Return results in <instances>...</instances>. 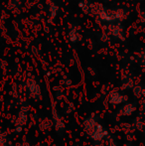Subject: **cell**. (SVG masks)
<instances>
[{
	"label": "cell",
	"mask_w": 145,
	"mask_h": 146,
	"mask_svg": "<svg viewBox=\"0 0 145 146\" xmlns=\"http://www.w3.org/2000/svg\"><path fill=\"white\" fill-rule=\"evenodd\" d=\"M21 146H28V145H26V144H23V145H21Z\"/></svg>",
	"instance_id": "obj_1"
}]
</instances>
